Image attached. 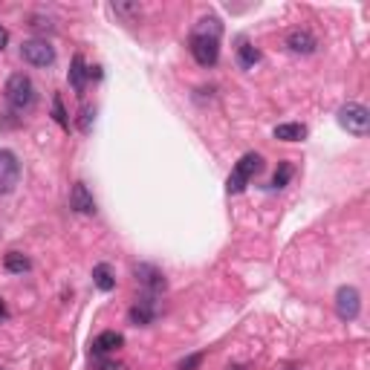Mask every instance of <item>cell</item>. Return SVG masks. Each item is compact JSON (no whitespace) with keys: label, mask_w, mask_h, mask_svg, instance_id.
<instances>
[{"label":"cell","mask_w":370,"mask_h":370,"mask_svg":"<svg viewBox=\"0 0 370 370\" xmlns=\"http://www.w3.org/2000/svg\"><path fill=\"white\" fill-rule=\"evenodd\" d=\"M3 93H6V102H9V107L15 113H30L32 107H35V102H38V90L32 84V78L23 76V73L9 76Z\"/></svg>","instance_id":"cell-1"},{"label":"cell","mask_w":370,"mask_h":370,"mask_svg":"<svg viewBox=\"0 0 370 370\" xmlns=\"http://www.w3.org/2000/svg\"><path fill=\"white\" fill-rule=\"evenodd\" d=\"M260 168H264V157L255 154V150H252V154H243L240 162L235 165V171L229 174L226 191H229V194H240V191L249 185V180H252V176H255Z\"/></svg>","instance_id":"cell-2"},{"label":"cell","mask_w":370,"mask_h":370,"mask_svg":"<svg viewBox=\"0 0 370 370\" xmlns=\"http://www.w3.org/2000/svg\"><path fill=\"white\" fill-rule=\"evenodd\" d=\"M338 125L345 128L347 133H353V136H367V130H370V113H367V107L365 104H356V102L345 104L338 111Z\"/></svg>","instance_id":"cell-3"},{"label":"cell","mask_w":370,"mask_h":370,"mask_svg":"<svg viewBox=\"0 0 370 370\" xmlns=\"http://www.w3.org/2000/svg\"><path fill=\"white\" fill-rule=\"evenodd\" d=\"M191 56L200 67H214L217 58H220V38L191 32Z\"/></svg>","instance_id":"cell-4"},{"label":"cell","mask_w":370,"mask_h":370,"mask_svg":"<svg viewBox=\"0 0 370 370\" xmlns=\"http://www.w3.org/2000/svg\"><path fill=\"white\" fill-rule=\"evenodd\" d=\"M21 56H23L26 64H32V67H52V64H56V49H52L47 41H41V38L23 41V44H21Z\"/></svg>","instance_id":"cell-5"},{"label":"cell","mask_w":370,"mask_h":370,"mask_svg":"<svg viewBox=\"0 0 370 370\" xmlns=\"http://www.w3.org/2000/svg\"><path fill=\"white\" fill-rule=\"evenodd\" d=\"M133 278H136V284L145 290V295H150V298H157L159 292H165V275L157 269V266H150V264H136L133 266Z\"/></svg>","instance_id":"cell-6"},{"label":"cell","mask_w":370,"mask_h":370,"mask_svg":"<svg viewBox=\"0 0 370 370\" xmlns=\"http://www.w3.org/2000/svg\"><path fill=\"white\" fill-rule=\"evenodd\" d=\"M336 312L341 321H356L362 312V295L356 286H338L336 292Z\"/></svg>","instance_id":"cell-7"},{"label":"cell","mask_w":370,"mask_h":370,"mask_svg":"<svg viewBox=\"0 0 370 370\" xmlns=\"http://www.w3.org/2000/svg\"><path fill=\"white\" fill-rule=\"evenodd\" d=\"M21 183V162L12 150H0V194H12Z\"/></svg>","instance_id":"cell-8"},{"label":"cell","mask_w":370,"mask_h":370,"mask_svg":"<svg viewBox=\"0 0 370 370\" xmlns=\"http://www.w3.org/2000/svg\"><path fill=\"white\" fill-rule=\"evenodd\" d=\"M286 47H290L295 56H312L319 41H315V35L310 30H292V32H286Z\"/></svg>","instance_id":"cell-9"},{"label":"cell","mask_w":370,"mask_h":370,"mask_svg":"<svg viewBox=\"0 0 370 370\" xmlns=\"http://www.w3.org/2000/svg\"><path fill=\"white\" fill-rule=\"evenodd\" d=\"M70 209L78 214H95V200L84 183H76L70 191Z\"/></svg>","instance_id":"cell-10"},{"label":"cell","mask_w":370,"mask_h":370,"mask_svg":"<svg viewBox=\"0 0 370 370\" xmlns=\"http://www.w3.org/2000/svg\"><path fill=\"white\" fill-rule=\"evenodd\" d=\"M128 319H130V324H142V327L150 324V321L157 319V304H154V298L142 295V301H136V307L130 310Z\"/></svg>","instance_id":"cell-11"},{"label":"cell","mask_w":370,"mask_h":370,"mask_svg":"<svg viewBox=\"0 0 370 370\" xmlns=\"http://www.w3.org/2000/svg\"><path fill=\"white\" fill-rule=\"evenodd\" d=\"M122 345H125V336L116 333V330H107V333H102V336L93 338V353H95V356H104V353L119 350Z\"/></svg>","instance_id":"cell-12"},{"label":"cell","mask_w":370,"mask_h":370,"mask_svg":"<svg viewBox=\"0 0 370 370\" xmlns=\"http://www.w3.org/2000/svg\"><path fill=\"white\" fill-rule=\"evenodd\" d=\"M67 78H70V84H73V90H76L78 95H84V87H87V78H90V76H87V67H84V58H81V56L73 58Z\"/></svg>","instance_id":"cell-13"},{"label":"cell","mask_w":370,"mask_h":370,"mask_svg":"<svg viewBox=\"0 0 370 370\" xmlns=\"http://www.w3.org/2000/svg\"><path fill=\"white\" fill-rule=\"evenodd\" d=\"M93 284L99 286L102 292H111V290H116V275H113V269L107 266V264L93 266Z\"/></svg>","instance_id":"cell-14"},{"label":"cell","mask_w":370,"mask_h":370,"mask_svg":"<svg viewBox=\"0 0 370 370\" xmlns=\"http://www.w3.org/2000/svg\"><path fill=\"white\" fill-rule=\"evenodd\" d=\"M3 269L12 272V275H23V272H30L32 264H30V257L21 255V252H9L6 260H3Z\"/></svg>","instance_id":"cell-15"},{"label":"cell","mask_w":370,"mask_h":370,"mask_svg":"<svg viewBox=\"0 0 370 370\" xmlns=\"http://www.w3.org/2000/svg\"><path fill=\"white\" fill-rule=\"evenodd\" d=\"M304 136H307L304 125H278L275 128V139H281V142H301Z\"/></svg>","instance_id":"cell-16"},{"label":"cell","mask_w":370,"mask_h":370,"mask_svg":"<svg viewBox=\"0 0 370 370\" xmlns=\"http://www.w3.org/2000/svg\"><path fill=\"white\" fill-rule=\"evenodd\" d=\"M257 61H260V49L252 47V44H240V49H238V64L243 67V70H252Z\"/></svg>","instance_id":"cell-17"},{"label":"cell","mask_w":370,"mask_h":370,"mask_svg":"<svg viewBox=\"0 0 370 370\" xmlns=\"http://www.w3.org/2000/svg\"><path fill=\"white\" fill-rule=\"evenodd\" d=\"M220 32H223V26L217 18H203L194 30V35H211V38H220Z\"/></svg>","instance_id":"cell-18"},{"label":"cell","mask_w":370,"mask_h":370,"mask_svg":"<svg viewBox=\"0 0 370 370\" xmlns=\"http://www.w3.org/2000/svg\"><path fill=\"white\" fill-rule=\"evenodd\" d=\"M93 119H95V107L93 104H84L78 113V130L81 133H90L93 130Z\"/></svg>","instance_id":"cell-19"},{"label":"cell","mask_w":370,"mask_h":370,"mask_svg":"<svg viewBox=\"0 0 370 370\" xmlns=\"http://www.w3.org/2000/svg\"><path fill=\"white\" fill-rule=\"evenodd\" d=\"M52 119L58 122V125L67 130L70 128V119H67V111H64V102H61V95H52Z\"/></svg>","instance_id":"cell-20"},{"label":"cell","mask_w":370,"mask_h":370,"mask_svg":"<svg viewBox=\"0 0 370 370\" xmlns=\"http://www.w3.org/2000/svg\"><path fill=\"white\" fill-rule=\"evenodd\" d=\"M290 180H292V165H290V162H281L278 171H275V176H272V185H275V188H284Z\"/></svg>","instance_id":"cell-21"},{"label":"cell","mask_w":370,"mask_h":370,"mask_svg":"<svg viewBox=\"0 0 370 370\" xmlns=\"http://www.w3.org/2000/svg\"><path fill=\"white\" fill-rule=\"evenodd\" d=\"M93 370H128V365L113 362V359H95L93 362Z\"/></svg>","instance_id":"cell-22"},{"label":"cell","mask_w":370,"mask_h":370,"mask_svg":"<svg viewBox=\"0 0 370 370\" xmlns=\"http://www.w3.org/2000/svg\"><path fill=\"white\" fill-rule=\"evenodd\" d=\"M200 365H203V353H194V356H188V359H183L176 370H197Z\"/></svg>","instance_id":"cell-23"},{"label":"cell","mask_w":370,"mask_h":370,"mask_svg":"<svg viewBox=\"0 0 370 370\" xmlns=\"http://www.w3.org/2000/svg\"><path fill=\"white\" fill-rule=\"evenodd\" d=\"M113 9L122 15H133V12H139V3H113Z\"/></svg>","instance_id":"cell-24"},{"label":"cell","mask_w":370,"mask_h":370,"mask_svg":"<svg viewBox=\"0 0 370 370\" xmlns=\"http://www.w3.org/2000/svg\"><path fill=\"white\" fill-rule=\"evenodd\" d=\"M6 44H9V30L6 26H0V52L6 49Z\"/></svg>","instance_id":"cell-25"},{"label":"cell","mask_w":370,"mask_h":370,"mask_svg":"<svg viewBox=\"0 0 370 370\" xmlns=\"http://www.w3.org/2000/svg\"><path fill=\"white\" fill-rule=\"evenodd\" d=\"M32 30H49V21H44V18H32Z\"/></svg>","instance_id":"cell-26"},{"label":"cell","mask_w":370,"mask_h":370,"mask_svg":"<svg viewBox=\"0 0 370 370\" xmlns=\"http://www.w3.org/2000/svg\"><path fill=\"white\" fill-rule=\"evenodd\" d=\"M0 319H6V307H3V301H0Z\"/></svg>","instance_id":"cell-27"}]
</instances>
